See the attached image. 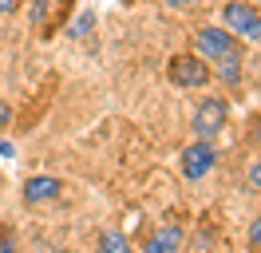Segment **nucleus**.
<instances>
[{"label":"nucleus","instance_id":"1","mask_svg":"<svg viewBox=\"0 0 261 253\" xmlns=\"http://www.w3.org/2000/svg\"><path fill=\"white\" fill-rule=\"evenodd\" d=\"M222 28L233 32L238 40L261 44V8L245 4V0H226L222 4Z\"/></svg>","mask_w":261,"mask_h":253},{"label":"nucleus","instance_id":"2","mask_svg":"<svg viewBox=\"0 0 261 253\" xmlns=\"http://www.w3.org/2000/svg\"><path fill=\"white\" fill-rule=\"evenodd\" d=\"M226 119H229V103L218 99V95H206V99L194 107V139L214 142L222 131H226Z\"/></svg>","mask_w":261,"mask_h":253},{"label":"nucleus","instance_id":"3","mask_svg":"<svg viewBox=\"0 0 261 253\" xmlns=\"http://www.w3.org/2000/svg\"><path fill=\"white\" fill-rule=\"evenodd\" d=\"M233 52H242V44H238V36L226 28H214V24H206V28L194 32V56H202L206 63L222 60V56H233Z\"/></svg>","mask_w":261,"mask_h":253},{"label":"nucleus","instance_id":"4","mask_svg":"<svg viewBox=\"0 0 261 253\" xmlns=\"http://www.w3.org/2000/svg\"><path fill=\"white\" fill-rule=\"evenodd\" d=\"M166 75H170L174 87H206L214 79V67L202 60V56L190 52V56H174V60L166 63Z\"/></svg>","mask_w":261,"mask_h":253},{"label":"nucleus","instance_id":"5","mask_svg":"<svg viewBox=\"0 0 261 253\" xmlns=\"http://www.w3.org/2000/svg\"><path fill=\"white\" fill-rule=\"evenodd\" d=\"M214 166H218V150H214V142H202V139H194L178 158V170L186 182H202Z\"/></svg>","mask_w":261,"mask_h":253},{"label":"nucleus","instance_id":"6","mask_svg":"<svg viewBox=\"0 0 261 253\" xmlns=\"http://www.w3.org/2000/svg\"><path fill=\"white\" fill-rule=\"evenodd\" d=\"M64 194V182L60 178H51V174H36L24 182V202L28 206H44V202H56Z\"/></svg>","mask_w":261,"mask_h":253},{"label":"nucleus","instance_id":"7","mask_svg":"<svg viewBox=\"0 0 261 253\" xmlns=\"http://www.w3.org/2000/svg\"><path fill=\"white\" fill-rule=\"evenodd\" d=\"M178 249H182V230L178 225H159V230L143 241V253H178Z\"/></svg>","mask_w":261,"mask_h":253},{"label":"nucleus","instance_id":"8","mask_svg":"<svg viewBox=\"0 0 261 253\" xmlns=\"http://www.w3.org/2000/svg\"><path fill=\"white\" fill-rule=\"evenodd\" d=\"M218 67H214V75L222 79L226 87H238L242 83V52H233V56H222V60H214Z\"/></svg>","mask_w":261,"mask_h":253},{"label":"nucleus","instance_id":"9","mask_svg":"<svg viewBox=\"0 0 261 253\" xmlns=\"http://www.w3.org/2000/svg\"><path fill=\"white\" fill-rule=\"evenodd\" d=\"M95 253H135L127 234H119V230H107V234H99V245Z\"/></svg>","mask_w":261,"mask_h":253},{"label":"nucleus","instance_id":"10","mask_svg":"<svg viewBox=\"0 0 261 253\" xmlns=\"http://www.w3.org/2000/svg\"><path fill=\"white\" fill-rule=\"evenodd\" d=\"M91 24H95V16H91V12H83V16H80V20H75V24H71L67 32H71V36H87V32H91Z\"/></svg>","mask_w":261,"mask_h":253},{"label":"nucleus","instance_id":"11","mask_svg":"<svg viewBox=\"0 0 261 253\" xmlns=\"http://www.w3.org/2000/svg\"><path fill=\"white\" fill-rule=\"evenodd\" d=\"M48 20V0H32V24H44Z\"/></svg>","mask_w":261,"mask_h":253},{"label":"nucleus","instance_id":"12","mask_svg":"<svg viewBox=\"0 0 261 253\" xmlns=\"http://www.w3.org/2000/svg\"><path fill=\"white\" fill-rule=\"evenodd\" d=\"M245 178H249V186H253V190H261V158H257V162H249Z\"/></svg>","mask_w":261,"mask_h":253},{"label":"nucleus","instance_id":"13","mask_svg":"<svg viewBox=\"0 0 261 253\" xmlns=\"http://www.w3.org/2000/svg\"><path fill=\"white\" fill-rule=\"evenodd\" d=\"M249 249H253V253H261V218L253 221V225H249Z\"/></svg>","mask_w":261,"mask_h":253},{"label":"nucleus","instance_id":"14","mask_svg":"<svg viewBox=\"0 0 261 253\" xmlns=\"http://www.w3.org/2000/svg\"><path fill=\"white\" fill-rule=\"evenodd\" d=\"M8 119H12V111H8V103H4V95H0V135H4V127H8Z\"/></svg>","mask_w":261,"mask_h":253},{"label":"nucleus","instance_id":"15","mask_svg":"<svg viewBox=\"0 0 261 253\" xmlns=\"http://www.w3.org/2000/svg\"><path fill=\"white\" fill-rule=\"evenodd\" d=\"M166 8H174V12H182V8H194L198 0H163Z\"/></svg>","mask_w":261,"mask_h":253},{"label":"nucleus","instance_id":"16","mask_svg":"<svg viewBox=\"0 0 261 253\" xmlns=\"http://www.w3.org/2000/svg\"><path fill=\"white\" fill-rule=\"evenodd\" d=\"M20 8V0H0V16H12Z\"/></svg>","mask_w":261,"mask_h":253},{"label":"nucleus","instance_id":"17","mask_svg":"<svg viewBox=\"0 0 261 253\" xmlns=\"http://www.w3.org/2000/svg\"><path fill=\"white\" fill-rule=\"evenodd\" d=\"M12 150H16L12 142H4V139H0V158H12Z\"/></svg>","mask_w":261,"mask_h":253},{"label":"nucleus","instance_id":"18","mask_svg":"<svg viewBox=\"0 0 261 253\" xmlns=\"http://www.w3.org/2000/svg\"><path fill=\"white\" fill-rule=\"evenodd\" d=\"M253 139H257V146H261V119L253 123Z\"/></svg>","mask_w":261,"mask_h":253},{"label":"nucleus","instance_id":"19","mask_svg":"<svg viewBox=\"0 0 261 253\" xmlns=\"http://www.w3.org/2000/svg\"><path fill=\"white\" fill-rule=\"evenodd\" d=\"M0 253H20L16 245H0Z\"/></svg>","mask_w":261,"mask_h":253}]
</instances>
